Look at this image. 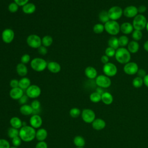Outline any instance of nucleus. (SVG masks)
Instances as JSON below:
<instances>
[{"label":"nucleus","instance_id":"21","mask_svg":"<svg viewBox=\"0 0 148 148\" xmlns=\"http://www.w3.org/2000/svg\"><path fill=\"white\" fill-rule=\"evenodd\" d=\"M36 5L32 2H28L22 6V11L26 14H31L36 11Z\"/></svg>","mask_w":148,"mask_h":148},{"label":"nucleus","instance_id":"52","mask_svg":"<svg viewBox=\"0 0 148 148\" xmlns=\"http://www.w3.org/2000/svg\"><path fill=\"white\" fill-rule=\"evenodd\" d=\"M138 8V13H139L140 14H142V13H143L145 12H146V10H147V8L146 6L142 5H140Z\"/></svg>","mask_w":148,"mask_h":148},{"label":"nucleus","instance_id":"10","mask_svg":"<svg viewBox=\"0 0 148 148\" xmlns=\"http://www.w3.org/2000/svg\"><path fill=\"white\" fill-rule=\"evenodd\" d=\"M81 117L84 122L92 123L95 119V113L91 109H84L81 113Z\"/></svg>","mask_w":148,"mask_h":148},{"label":"nucleus","instance_id":"9","mask_svg":"<svg viewBox=\"0 0 148 148\" xmlns=\"http://www.w3.org/2000/svg\"><path fill=\"white\" fill-rule=\"evenodd\" d=\"M108 14L111 20H117L119 19L123 14V9L119 6L111 7L108 10Z\"/></svg>","mask_w":148,"mask_h":148},{"label":"nucleus","instance_id":"12","mask_svg":"<svg viewBox=\"0 0 148 148\" xmlns=\"http://www.w3.org/2000/svg\"><path fill=\"white\" fill-rule=\"evenodd\" d=\"M103 72L105 75L108 77H112L116 75L117 72V68L114 64L112 62H108L107 64H104L103 66Z\"/></svg>","mask_w":148,"mask_h":148},{"label":"nucleus","instance_id":"17","mask_svg":"<svg viewBox=\"0 0 148 148\" xmlns=\"http://www.w3.org/2000/svg\"><path fill=\"white\" fill-rule=\"evenodd\" d=\"M47 69L53 73H58L61 70L60 64L56 61H50L47 63Z\"/></svg>","mask_w":148,"mask_h":148},{"label":"nucleus","instance_id":"42","mask_svg":"<svg viewBox=\"0 0 148 148\" xmlns=\"http://www.w3.org/2000/svg\"><path fill=\"white\" fill-rule=\"evenodd\" d=\"M116 51V50H115L114 49L110 47H108L105 50V54L108 57H112L115 56Z\"/></svg>","mask_w":148,"mask_h":148},{"label":"nucleus","instance_id":"27","mask_svg":"<svg viewBox=\"0 0 148 148\" xmlns=\"http://www.w3.org/2000/svg\"><path fill=\"white\" fill-rule=\"evenodd\" d=\"M101 101L105 105H110L113 101V97L112 95L109 92H104L101 95Z\"/></svg>","mask_w":148,"mask_h":148},{"label":"nucleus","instance_id":"8","mask_svg":"<svg viewBox=\"0 0 148 148\" xmlns=\"http://www.w3.org/2000/svg\"><path fill=\"white\" fill-rule=\"evenodd\" d=\"M95 82L98 87L105 88H108L111 85V80L109 77L105 75H100L95 78Z\"/></svg>","mask_w":148,"mask_h":148},{"label":"nucleus","instance_id":"29","mask_svg":"<svg viewBox=\"0 0 148 148\" xmlns=\"http://www.w3.org/2000/svg\"><path fill=\"white\" fill-rule=\"evenodd\" d=\"M73 143L76 147H84L86 145V140L82 136L77 135L73 138Z\"/></svg>","mask_w":148,"mask_h":148},{"label":"nucleus","instance_id":"48","mask_svg":"<svg viewBox=\"0 0 148 148\" xmlns=\"http://www.w3.org/2000/svg\"><path fill=\"white\" fill-rule=\"evenodd\" d=\"M28 97H27V95L26 94H24L18 101L20 104H21V105H25L27 104L28 101Z\"/></svg>","mask_w":148,"mask_h":148},{"label":"nucleus","instance_id":"22","mask_svg":"<svg viewBox=\"0 0 148 148\" xmlns=\"http://www.w3.org/2000/svg\"><path fill=\"white\" fill-rule=\"evenodd\" d=\"M16 72L21 77H25L28 72V68L25 64H24L21 62L18 64L16 67Z\"/></svg>","mask_w":148,"mask_h":148},{"label":"nucleus","instance_id":"50","mask_svg":"<svg viewBox=\"0 0 148 148\" xmlns=\"http://www.w3.org/2000/svg\"><path fill=\"white\" fill-rule=\"evenodd\" d=\"M136 74L138 75L137 76H138L139 77H141L142 79H143L145 77V76L147 75L146 71L143 69H139Z\"/></svg>","mask_w":148,"mask_h":148},{"label":"nucleus","instance_id":"3","mask_svg":"<svg viewBox=\"0 0 148 148\" xmlns=\"http://www.w3.org/2000/svg\"><path fill=\"white\" fill-rule=\"evenodd\" d=\"M47 62L43 58L35 57L31 60L30 66L31 68L36 72H42L45 71L47 66Z\"/></svg>","mask_w":148,"mask_h":148},{"label":"nucleus","instance_id":"16","mask_svg":"<svg viewBox=\"0 0 148 148\" xmlns=\"http://www.w3.org/2000/svg\"><path fill=\"white\" fill-rule=\"evenodd\" d=\"M24 94V90L19 87L11 88L9 91L10 97L14 100H18Z\"/></svg>","mask_w":148,"mask_h":148},{"label":"nucleus","instance_id":"2","mask_svg":"<svg viewBox=\"0 0 148 148\" xmlns=\"http://www.w3.org/2000/svg\"><path fill=\"white\" fill-rule=\"evenodd\" d=\"M114 56L117 61L123 64L129 62L131 60V53L127 49L124 47L118 48L116 51Z\"/></svg>","mask_w":148,"mask_h":148},{"label":"nucleus","instance_id":"59","mask_svg":"<svg viewBox=\"0 0 148 148\" xmlns=\"http://www.w3.org/2000/svg\"><path fill=\"white\" fill-rule=\"evenodd\" d=\"M76 148H84V147H76Z\"/></svg>","mask_w":148,"mask_h":148},{"label":"nucleus","instance_id":"58","mask_svg":"<svg viewBox=\"0 0 148 148\" xmlns=\"http://www.w3.org/2000/svg\"><path fill=\"white\" fill-rule=\"evenodd\" d=\"M10 148H18V147H16V146H10Z\"/></svg>","mask_w":148,"mask_h":148},{"label":"nucleus","instance_id":"20","mask_svg":"<svg viewBox=\"0 0 148 148\" xmlns=\"http://www.w3.org/2000/svg\"><path fill=\"white\" fill-rule=\"evenodd\" d=\"M48 135L47 131L43 128H40L36 131V135L35 139L39 142V141H45L47 138Z\"/></svg>","mask_w":148,"mask_h":148},{"label":"nucleus","instance_id":"30","mask_svg":"<svg viewBox=\"0 0 148 148\" xmlns=\"http://www.w3.org/2000/svg\"><path fill=\"white\" fill-rule=\"evenodd\" d=\"M98 17H99V21L101 23L104 24H105L106 23H107L108 21L110 20L108 12L105 10H103L101 12H100V13H99Z\"/></svg>","mask_w":148,"mask_h":148},{"label":"nucleus","instance_id":"39","mask_svg":"<svg viewBox=\"0 0 148 148\" xmlns=\"http://www.w3.org/2000/svg\"><path fill=\"white\" fill-rule=\"evenodd\" d=\"M142 36L143 35H142V31L135 29L134 31H133L132 34V38H133L134 40H135V41L140 40L142 39Z\"/></svg>","mask_w":148,"mask_h":148},{"label":"nucleus","instance_id":"24","mask_svg":"<svg viewBox=\"0 0 148 148\" xmlns=\"http://www.w3.org/2000/svg\"><path fill=\"white\" fill-rule=\"evenodd\" d=\"M9 123L11 127L20 130L23 127V121L18 117H12L10 120Z\"/></svg>","mask_w":148,"mask_h":148},{"label":"nucleus","instance_id":"13","mask_svg":"<svg viewBox=\"0 0 148 148\" xmlns=\"http://www.w3.org/2000/svg\"><path fill=\"white\" fill-rule=\"evenodd\" d=\"M138 69L139 68L138 64L134 62H129L125 64L123 68L124 72L129 75L136 74Z\"/></svg>","mask_w":148,"mask_h":148},{"label":"nucleus","instance_id":"25","mask_svg":"<svg viewBox=\"0 0 148 148\" xmlns=\"http://www.w3.org/2000/svg\"><path fill=\"white\" fill-rule=\"evenodd\" d=\"M20 112L24 116H29L34 113V109L30 105H23L20 108Z\"/></svg>","mask_w":148,"mask_h":148},{"label":"nucleus","instance_id":"40","mask_svg":"<svg viewBox=\"0 0 148 148\" xmlns=\"http://www.w3.org/2000/svg\"><path fill=\"white\" fill-rule=\"evenodd\" d=\"M18 8H19V6L14 2L10 3L8 7V9L9 12L12 13H16L18 11Z\"/></svg>","mask_w":148,"mask_h":148},{"label":"nucleus","instance_id":"54","mask_svg":"<svg viewBox=\"0 0 148 148\" xmlns=\"http://www.w3.org/2000/svg\"><path fill=\"white\" fill-rule=\"evenodd\" d=\"M95 91H96L97 92H98V94H101V95H102V94L105 92V91H103V88H101V87H98L96 88Z\"/></svg>","mask_w":148,"mask_h":148},{"label":"nucleus","instance_id":"32","mask_svg":"<svg viewBox=\"0 0 148 148\" xmlns=\"http://www.w3.org/2000/svg\"><path fill=\"white\" fill-rule=\"evenodd\" d=\"M108 46L109 47H112L115 50H117L119 48V40L118 38L115 36H112L109 38L108 40Z\"/></svg>","mask_w":148,"mask_h":148},{"label":"nucleus","instance_id":"41","mask_svg":"<svg viewBox=\"0 0 148 148\" xmlns=\"http://www.w3.org/2000/svg\"><path fill=\"white\" fill-rule=\"evenodd\" d=\"M31 107L32 108V109H34V113L35 111H37L38 110H39L40 108V102L39 100L38 99H34L31 103Z\"/></svg>","mask_w":148,"mask_h":148},{"label":"nucleus","instance_id":"33","mask_svg":"<svg viewBox=\"0 0 148 148\" xmlns=\"http://www.w3.org/2000/svg\"><path fill=\"white\" fill-rule=\"evenodd\" d=\"M7 134L9 138L13 139L16 136H19V130L13 127H10L8 130Z\"/></svg>","mask_w":148,"mask_h":148},{"label":"nucleus","instance_id":"56","mask_svg":"<svg viewBox=\"0 0 148 148\" xmlns=\"http://www.w3.org/2000/svg\"><path fill=\"white\" fill-rule=\"evenodd\" d=\"M143 47H144V49H145L146 51L148 52V40H146V41L145 42V43H144V45H143Z\"/></svg>","mask_w":148,"mask_h":148},{"label":"nucleus","instance_id":"51","mask_svg":"<svg viewBox=\"0 0 148 148\" xmlns=\"http://www.w3.org/2000/svg\"><path fill=\"white\" fill-rule=\"evenodd\" d=\"M29 0H13V2L17 4L19 6H23L29 2Z\"/></svg>","mask_w":148,"mask_h":148},{"label":"nucleus","instance_id":"26","mask_svg":"<svg viewBox=\"0 0 148 148\" xmlns=\"http://www.w3.org/2000/svg\"><path fill=\"white\" fill-rule=\"evenodd\" d=\"M19 80L18 87L23 90H26L31 85V80L27 77H22Z\"/></svg>","mask_w":148,"mask_h":148},{"label":"nucleus","instance_id":"23","mask_svg":"<svg viewBox=\"0 0 148 148\" xmlns=\"http://www.w3.org/2000/svg\"><path fill=\"white\" fill-rule=\"evenodd\" d=\"M120 31L124 34H130L134 31V27L132 24L128 22H125L120 25Z\"/></svg>","mask_w":148,"mask_h":148},{"label":"nucleus","instance_id":"49","mask_svg":"<svg viewBox=\"0 0 148 148\" xmlns=\"http://www.w3.org/2000/svg\"><path fill=\"white\" fill-rule=\"evenodd\" d=\"M35 148H48V145L45 141H39L36 144Z\"/></svg>","mask_w":148,"mask_h":148},{"label":"nucleus","instance_id":"36","mask_svg":"<svg viewBox=\"0 0 148 148\" xmlns=\"http://www.w3.org/2000/svg\"><path fill=\"white\" fill-rule=\"evenodd\" d=\"M81 110L77 108H72L69 110V115L73 118H77L81 115Z\"/></svg>","mask_w":148,"mask_h":148},{"label":"nucleus","instance_id":"14","mask_svg":"<svg viewBox=\"0 0 148 148\" xmlns=\"http://www.w3.org/2000/svg\"><path fill=\"white\" fill-rule=\"evenodd\" d=\"M29 125L35 129L40 128L42 125L43 120L40 116L37 114H32L29 119Z\"/></svg>","mask_w":148,"mask_h":148},{"label":"nucleus","instance_id":"1","mask_svg":"<svg viewBox=\"0 0 148 148\" xmlns=\"http://www.w3.org/2000/svg\"><path fill=\"white\" fill-rule=\"evenodd\" d=\"M36 130L30 125L23 126L19 130V136L22 141L30 142L35 138Z\"/></svg>","mask_w":148,"mask_h":148},{"label":"nucleus","instance_id":"28","mask_svg":"<svg viewBox=\"0 0 148 148\" xmlns=\"http://www.w3.org/2000/svg\"><path fill=\"white\" fill-rule=\"evenodd\" d=\"M139 45L137 41L132 40L127 45V49L130 53H136L138 51Z\"/></svg>","mask_w":148,"mask_h":148},{"label":"nucleus","instance_id":"55","mask_svg":"<svg viewBox=\"0 0 148 148\" xmlns=\"http://www.w3.org/2000/svg\"><path fill=\"white\" fill-rule=\"evenodd\" d=\"M143 79V83L147 87H148V74H147Z\"/></svg>","mask_w":148,"mask_h":148},{"label":"nucleus","instance_id":"37","mask_svg":"<svg viewBox=\"0 0 148 148\" xmlns=\"http://www.w3.org/2000/svg\"><path fill=\"white\" fill-rule=\"evenodd\" d=\"M118 40H119V46H121V47H124L125 46L128 45V44L129 43V39H128V37L125 35L120 36L118 38Z\"/></svg>","mask_w":148,"mask_h":148},{"label":"nucleus","instance_id":"19","mask_svg":"<svg viewBox=\"0 0 148 148\" xmlns=\"http://www.w3.org/2000/svg\"><path fill=\"white\" fill-rule=\"evenodd\" d=\"M93 129L97 131H100L103 130L106 127V122L102 119H95L91 123Z\"/></svg>","mask_w":148,"mask_h":148},{"label":"nucleus","instance_id":"57","mask_svg":"<svg viewBox=\"0 0 148 148\" xmlns=\"http://www.w3.org/2000/svg\"><path fill=\"white\" fill-rule=\"evenodd\" d=\"M146 29H147V32H148V21H147V25H146Z\"/></svg>","mask_w":148,"mask_h":148},{"label":"nucleus","instance_id":"18","mask_svg":"<svg viewBox=\"0 0 148 148\" xmlns=\"http://www.w3.org/2000/svg\"><path fill=\"white\" fill-rule=\"evenodd\" d=\"M84 74L90 80L95 79L97 77L98 72L95 68L91 66H88L84 69Z\"/></svg>","mask_w":148,"mask_h":148},{"label":"nucleus","instance_id":"7","mask_svg":"<svg viewBox=\"0 0 148 148\" xmlns=\"http://www.w3.org/2000/svg\"><path fill=\"white\" fill-rule=\"evenodd\" d=\"M42 92L41 88L36 84H31L26 90L25 94L29 98L36 99L38 98Z\"/></svg>","mask_w":148,"mask_h":148},{"label":"nucleus","instance_id":"6","mask_svg":"<svg viewBox=\"0 0 148 148\" xmlns=\"http://www.w3.org/2000/svg\"><path fill=\"white\" fill-rule=\"evenodd\" d=\"M28 46L32 49H38L42 46V38L36 34H31L26 39Z\"/></svg>","mask_w":148,"mask_h":148},{"label":"nucleus","instance_id":"31","mask_svg":"<svg viewBox=\"0 0 148 148\" xmlns=\"http://www.w3.org/2000/svg\"><path fill=\"white\" fill-rule=\"evenodd\" d=\"M53 43V39L50 35H45L42 38V45L46 47H50Z\"/></svg>","mask_w":148,"mask_h":148},{"label":"nucleus","instance_id":"38","mask_svg":"<svg viewBox=\"0 0 148 148\" xmlns=\"http://www.w3.org/2000/svg\"><path fill=\"white\" fill-rule=\"evenodd\" d=\"M143 84V79L138 76L135 77L132 80V86L135 88H140Z\"/></svg>","mask_w":148,"mask_h":148},{"label":"nucleus","instance_id":"53","mask_svg":"<svg viewBox=\"0 0 148 148\" xmlns=\"http://www.w3.org/2000/svg\"><path fill=\"white\" fill-rule=\"evenodd\" d=\"M101 61L103 64H106L109 62V57L106 55H103L101 57Z\"/></svg>","mask_w":148,"mask_h":148},{"label":"nucleus","instance_id":"44","mask_svg":"<svg viewBox=\"0 0 148 148\" xmlns=\"http://www.w3.org/2000/svg\"><path fill=\"white\" fill-rule=\"evenodd\" d=\"M21 143H22V140L21 139L19 136L12 139V143L13 146L18 147L21 145Z\"/></svg>","mask_w":148,"mask_h":148},{"label":"nucleus","instance_id":"43","mask_svg":"<svg viewBox=\"0 0 148 148\" xmlns=\"http://www.w3.org/2000/svg\"><path fill=\"white\" fill-rule=\"evenodd\" d=\"M20 61L21 62L24 64H27L28 63H29V62H31V56L29 54H23L20 58Z\"/></svg>","mask_w":148,"mask_h":148},{"label":"nucleus","instance_id":"15","mask_svg":"<svg viewBox=\"0 0 148 148\" xmlns=\"http://www.w3.org/2000/svg\"><path fill=\"white\" fill-rule=\"evenodd\" d=\"M138 13V8L133 5L128 6L123 10V14L128 18L135 17Z\"/></svg>","mask_w":148,"mask_h":148},{"label":"nucleus","instance_id":"34","mask_svg":"<svg viewBox=\"0 0 148 148\" xmlns=\"http://www.w3.org/2000/svg\"><path fill=\"white\" fill-rule=\"evenodd\" d=\"M90 100L93 103H98L101 101V95L96 91L93 92L90 95Z\"/></svg>","mask_w":148,"mask_h":148},{"label":"nucleus","instance_id":"46","mask_svg":"<svg viewBox=\"0 0 148 148\" xmlns=\"http://www.w3.org/2000/svg\"><path fill=\"white\" fill-rule=\"evenodd\" d=\"M38 51L39 53V54L42 55V56H45L46 55L47 52H48V50L47 49L46 47L44 46H40L38 49Z\"/></svg>","mask_w":148,"mask_h":148},{"label":"nucleus","instance_id":"5","mask_svg":"<svg viewBox=\"0 0 148 148\" xmlns=\"http://www.w3.org/2000/svg\"><path fill=\"white\" fill-rule=\"evenodd\" d=\"M105 30L110 35H116L120 31V25L115 20H110L104 24Z\"/></svg>","mask_w":148,"mask_h":148},{"label":"nucleus","instance_id":"47","mask_svg":"<svg viewBox=\"0 0 148 148\" xmlns=\"http://www.w3.org/2000/svg\"><path fill=\"white\" fill-rule=\"evenodd\" d=\"M18 83H19L18 80H17L16 79H13L10 81L9 86L12 88H16V87H18Z\"/></svg>","mask_w":148,"mask_h":148},{"label":"nucleus","instance_id":"35","mask_svg":"<svg viewBox=\"0 0 148 148\" xmlns=\"http://www.w3.org/2000/svg\"><path fill=\"white\" fill-rule=\"evenodd\" d=\"M93 31L94 33L97 34H101L103 32V31L105 30V27H104V25H103L101 23H97L95 24L94 27H93Z\"/></svg>","mask_w":148,"mask_h":148},{"label":"nucleus","instance_id":"4","mask_svg":"<svg viewBox=\"0 0 148 148\" xmlns=\"http://www.w3.org/2000/svg\"><path fill=\"white\" fill-rule=\"evenodd\" d=\"M147 23V19L145 16L139 14L134 17L132 21V25L135 29L142 31L146 28Z\"/></svg>","mask_w":148,"mask_h":148},{"label":"nucleus","instance_id":"11","mask_svg":"<svg viewBox=\"0 0 148 148\" xmlns=\"http://www.w3.org/2000/svg\"><path fill=\"white\" fill-rule=\"evenodd\" d=\"M14 32L11 28H5L3 30L1 34L2 40L4 43L6 44L12 43L14 40Z\"/></svg>","mask_w":148,"mask_h":148},{"label":"nucleus","instance_id":"45","mask_svg":"<svg viewBox=\"0 0 148 148\" xmlns=\"http://www.w3.org/2000/svg\"><path fill=\"white\" fill-rule=\"evenodd\" d=\"M10 145L9 141L5 139H0V148H10Z\"/></svg>","mask_w":148,"mask_h":148}]
</instances>
